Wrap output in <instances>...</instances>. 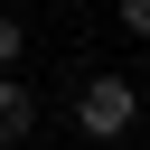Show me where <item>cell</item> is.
<instances>
[{
	"instance_id": "6da1fadb",
	"label": "cell",
	"mask_w": 150,
	"mask_h": 150,
	"mask_svg": "<svg viewBox=\"0 0 150 150\" xmlns=\"http://www.w3.org/2000/svg\"><path fill=\"white\" fill-rule=\"evenodd\" d=\"M141 122V84L131 75H84V94H75V131L84 141H122Z\"/></svg>"
},
{
	"instance_id": "3957f363",
	"label": "cell",
	"mask_w": 150,
	"mask_h": 150,
	"mask_svg": "<svg viewBox=\"0 0 150 150\" xmlns=\"http://www.w3.org/2000/svg\"><path fill=\"white\" fill-rule=\"evenodd\" d=\"M19 56H28V28H19V9H0V75H9Z\"/></svg>"
},
{
	"instance_id": "7a4b0ae2",
	"label": "cell",
	"mask_w": 150,
	"mask_h": 150,
	"mask_svg": "<svg viewBox=\"0 0 150 150\" xmlns=\"http://www.w3.org/2000/svg\"><path fill=\"white\" fill-rule=\"evenodd\" d=\"M28 122H38V103H28L19 66H9V75H0V150H19V141H28Z\"/></svg>"
},
{
	"instance_id": "277c9868",
	"label": "cell",
	"mask_w": 150,
	"mask_h": 150,
	"mask_svg": "<svg viewBox=\"0 0 150 150\" xmlns=\"http://www.w3.org/2000/svg\"><path fill=\"white\" fill-rule=\"evenodd\" d=\"M112 19H122V28H131V38H150V0H122V9H112Z\"/></svg>"
}]
</instances>
